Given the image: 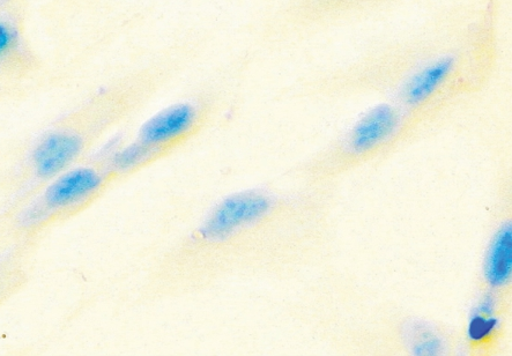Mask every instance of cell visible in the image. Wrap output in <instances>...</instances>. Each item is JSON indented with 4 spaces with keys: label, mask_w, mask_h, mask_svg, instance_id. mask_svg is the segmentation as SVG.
Wrapping results in <instances>:
<instances>
[{
    "label": "cell",
    "mask_w": 512,
    "mask_h": 356,
    "mask_svg": "<svg viewBox=\"0 0 512 356\" xmlns=\"http://www.w3.org/2000/svg\"><path fill=\"white\" fill-rule=\"evenodd\" d=\"M198 121V109L189 103L161 111L145 123L136 143L117 153L118 163L125 170H130L160 158L187 138L196 129Z\"/></svg>",
    "instance_id": "cell-1"
},
{
    "label": "cell",
    "mask_w": 512,
    "mask_h": 356,
    "mask_svg": "<svg viewBox=\"0 0 512 356\" xmlns=\"http://www.w3.org/2000/svg\"><path fill=\"white\" fill-rule=\"evenodd\" d=\"M103 176L93 168L80 167L58 178L44 194L43 204L64 210L85 202L102 187Z\"/></svg>",
    "instance_id": "cell-2"
},
{
    "label": "cell",
    "mask_w": 512,
    "mask_h": 356,
    "mask_svg": "<svg viewBox=\"0 0 512 356\" xmlns=\"http://www.w3.org/2000/svg\"><path fill=\"white\" fill-rule=\"evenodd\" d=\"M83 138L71 132H56L44 138L33 154L36 174L51 177L68 167L83 151Z\"/></svg>",
    "instance_id": "cell-3"
},
{
    "label": "cell",
    "mask_w": 512,
    "mask_h": 356,
    "mask_svg": "<svg viewBox=\"0 0 512 356\" xmlns=\"http://www.w3.org/2000/svg\"><path fill=\"white\" fill-rule=\"evenodd\" d=\"M398 122L397 111L389 105H381L371 110L355 126L352 133V150L362 152L380 144L397 128Z\"/></svg>",
    "instance_id": "cell-4"
},
{
    "label": "cell",
    "mask_w": 512,
    "mask_h": 356,
    "mask_svg": "<svg viewBox=\"0 0 512 356\" xmlns=\"http://www.w3.org/2000/svg\"><path fill=\"white\" fill-rule=\"evenodd\" d=\"M316 11L326 20H333L339 25L362 18L371 12L380 10L393 0H314Z\"/></svg>",
    "instance_id": "cell-5"
},
{
    "label": "cell",
    "mask_w": 512,
    "mask_h": 356,
    "mask_svg": "<svg viewBox=\"0 0 512 356\" xmlns=\"http://www.w3.org/2000/svg\"><path fill=\"white\" fill-rule=\"evenodd\" d=\"M512 264V233L511 226L504 227L497 234L487 258L486 278L492 287H500L507 283Z\"/></svg>",
    "instance_id": "cell-6"
},
{
    "label": "cell",
    "mask_w": 512,
    "mask_h": 356,
    "mask_svg": "<svg viewBox=\"0 0 512 356\" xmlns=\"http://www.w3.org/2000/svg\"><path fill=\"white\" fill-rule=\"evenodd\" d=\"M497 318L494 315V303L487 300L481 304L477 313L473 315L470 335L474 341H486L494 335L497 328Z\"/></svg>",
    "instance_id": "cell-7"
},
{
    "label": "cell",
    "mask_w": 512,
    "mask_h": 356,
    "mask_svg": "<svg viewBox=\"0 0 512 356\" xmlns=\"http://www.w3.org/2000/svg\"><path fill=\"white\" fill-rule=\"evenodd\" d=\"M14 39H16V35L12 29L0 22V55H3L12 46Z\"/></svg>",
    "instance_id": "cell-8"
}]
</instances>
